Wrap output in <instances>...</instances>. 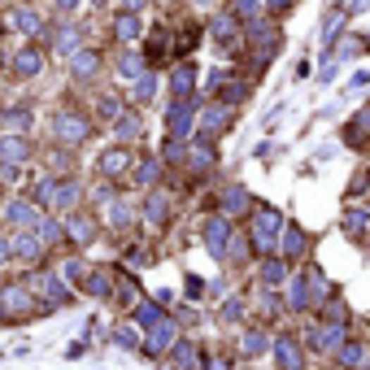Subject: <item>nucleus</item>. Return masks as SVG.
<instances>
[{
  "label": "nucleus",
  "mask_w": 370,
  "mask_h": 370,
  "mask_svg": "<svg viewBox=\"0 0 370 370\" xmlns=\"http://www.w3.org/2000/svg\"><path fill=\"white\" fill-rule=\"evenodd\" d=\"M227 122H231V109H227V105L205 109V118H201V135H205V140H209V135H222V131H227Z\"/></svg>",
  "instance_id": "423d86ee"
},
{
  "label": "nucleus",
  "mask_w": 370,
  "mask_h": 370,
  "mask_svg": "<svg viewBox=\"0 0 370 370\" xmlns=\"http://www.w3.org/2000/svg\"><path fill=\"white\" fill-rule=\"evenodd\" d=\"M135 318H140V323H157L161 309H157V305H140V314H135Z\"/></svg>",
  "instance_id": "58836bf2"
},
{
  "label": "nucleus",
  "mask_w": 370,
  "mask_h": 370,
  "mask_svg": "<svg viewBox=\"0 0 370 370\" xmlns=\"http://www.w3.org/2000/svg\"><path fill=\"white\" fill-rule=\"evenodd\" d=\"M83 288H87L92 296H109V292H113V283H109V275H87V279H83Z\"/></svg>",
  "instance_id": "393cba45"
},
{
  "label": "nucleus",
  "mask_w": 370,
  "mask_h": 370,
  "mask_svg": "<svg viewBox=\"0 0 370 370\" xmlns=\"http://www.w3.org/2000/svg\"><path fill=\"white\" fill-rule=\"evenodd\" d=\"M27 301H31V296H27V292H22V288H9V292H5V305H9V314H18V309H22V314H27V309H31Z\"/></svg>",
  "instance_id": "b1692460"
},
{
  "label": "nucleus",
  "mask_w": 370,
  "mask_h": 370,
  "mask_svg": "<svg viewBox=\"0 0 370 370\" xmlns=\"http://www.w3.org/2000/svg\"><path fill=\"white\" fill-rule=\"evenodd\" d=\"M279 231H283V222H279L275 209H257L253 214V244H257V249H275Z\"/></svg>",
  "instance_id": "f03ea898"
},
{
  "label": "nucleus",
  "mask_w": 370,
  "mask_h": 370,
  "mask_svg": "<svg viewBox=\"0 0 370 370\" xmlns=\"http://www.w3.org/2000/svg\"><path fill=\"white\" fill-rule=\"evenodd\" d=\"M70 235H74V240H79V244H87V240L96 235V222H87V218L79 214V218H74V222H70Z\"/></svg>",
  "instance_id": "412c9836"
},
{
  "label": "nucleus",
  "mask_w": 370,
  "mask_h": 370,
  "mask_svg": "<svg viewBox=\"0 0 370 370\" xmlns=\"http://www.w3.org/2000/svg\"><path fill=\"white\" fill-rule=\"evenodd\" d=\"M340 362H344V366H357V362H362V349H357V344H344V349H340Z\"/></svg>",
  "instance_id": "c9c22d12"
},
{
  "label": "nucleus",
  "mask_w": 370,
  "mask_h": 370,
  "mask_svg": "<svg viewBox=\"0 0 370 370\" xmlns=\"http://www.w3.org/2000/svg\"><path fill=\"white\" fill-rule=\"evenodd\" d=\"M0 314H5V305H0Z\"/></svg>",
  "instance_id": "de8ad7c7"
},
{
  "label": "nucleus",
  "mask_w": 370,
  "mask_h": 370,
  "mask_svg": "<svg viewBox=\"0 0 370 370\" xmlns=\"http://www.w3.org/2000/svg\"><path fill=\"white\" fill-rule=\"evenodd\" d=\"M192 79H196L192 66H179L175 74H170V87H175V96H187V92H192Z\"/></svg>",
  "instance_id": "a211bd4d"
},
{
  "label": "nucleus",
  "mask_w": 370,
  "mask_h": 370,
  "mask_svg": "<svg viewBox=\"0 0 370 370\" xmlns=\"http://www.w3.org/2000/svg\"><path fill=\"white\" fill-rule=\"evenodd\" d=\"M166 122H170V135H175V140H179V135H187V131H192V105H187V101H179L175 109H170V118H166Z\"/></svg>",
  "instance_id": "6e6552de"
},
{
  "label": "nucleus",
  "mask_w": 370,
  "mask_h": 370,
  "mask_svg": "<svg viewBox=\"0 0 370 370\" xmlns=\"http://www.w3.org/2000/svg\"><path fill=\"white\" fill-rule=\"evenodd\" d=\"M357 127H366V131H370V105H366L362 113H357Z\"/></svg>",
  "instance_id": "79ce46f5"
},
{
  "label": "nucleus",
  "mask_w": 370,
  "mask_h": 370,
  "mask_svg": "<svg viewBox=\"0 0 370 370\" xmlns=\"http://www.w3.org/2000/svg\"><path fill=\"white\" fill-rule=\"evenodd\" d=\"M74 5H79V0H57V9H74Z\"/></svg>",
  "instance_id": "c03bdc74"
},
{
  "label": "nucleus",
  "mask_w": 370,
  "mask_h": 370,
  "mask_svg": "<svg viewBox=\"0 0 370 370\" xmlns=\"http://www.w3.org/2000/svg\"><path fill=\"white\" fill-rule=\"evenodd\" d=\"M135 179H140V183H153V179H157V161H144V166L135 170Z\"/></svg>",
  "instance_id": "e433bc0d"
},
{
  "label": "nucleus",
  "mask_w": 370,
  "mask_h": 370,
  "mask_svg": "<svg viewBox=\"0 0 370 370\" xmlns=\"http://www.w3.org/2000/svg\"><path fill=\"white\" fill-rule=\"evenodd\" d=\"M214 35H218L222 44L235 39V18H218V22H214Z\"/></svg>",
  "instance_id": "c85d7f7f"
},
{
  "label": "nucleus",
  "mask_w": 370,
  "mask_h": 370,
  "mask_svg": "<svg viewBox=\"0 0 370 370\" xmlns=\"http://www.w3.org/2000/svg\"><path fill=\"white\" fill-rule=\"evenodd\" d=\"M170 214V205H166V196L161 192H153V196H148V222H161Z\"/></svg>",
  "instance_id": "a878e982"
},
{
  "label": "nucleus",
  "mask_w": 370,
  "mask_h": 370,
  "mask_svg": "<svg viewBox=\"0 0 370 370\" xmlns=\"http://www.w3.org/2000/svg\"><path fill=\"white\" fill-rule=\"evenodd\" d=\"M0 161H5V166H18V161H27V140H18V135H5V140H0Z\"/></svg>",
  "instance_id": "1a4fd4ad"
},
{
  "label": "nucleus",
  "mask_w": 370,
  "mask_h": 370,
  "mask_svg": "<svg viewBox=\"0 0 370 370\" xmlns=\"http://www.w3.org/2000/svg\"><path fill=\"white\" fill-rule=\"evenodd\" d=\"M74 44H79V31H74V27H66V31L57 35V53H74Z\"/></svg>",
  "instance_id": "7c9ffc66"
},
{
  "label": "nucleus",
  "mask_w": 370,
  "mask_h": 370,
  "mask_svg": "<svg viewBox=\"0 0 370 370\" xmlns=\"http://www.w3.org/2000/svg\"><path fill=\"white\" fill-rule=\"evenodd\" d=\"M39 53H35V48H22V53L13 57V74H22V79H31V74H39Z\"/></svg>",
  "instance_id": "9b49d317"
},
{
  "label": "nucleus",
  "mask_w": 370,
  "mask_h": 370,
  "mask_svg": "<svg viewBox=\"0 0 370 370\" xmlns=\"http://www.w3.org/2000/svg\"><path fill=\"white\" fill-rule=\"evenodd\" d=\"M209 370H227V366H222V362H214V366H209Z\"/></svg>",
  "instance_id": "49530a36"
},
{
  "label": "nucleus",
  "mask_w": 370,
  "mask_h": 370,
  "mask_svg": "<svg viewBox=\"0 0 370 370\" xmlns=\"http://www.w3.org/2000/svg\"><path fill=\"white\" fill-rule=\"evenodd\" d=\"M235 13L240 18H257L261 13V0H235Z\"/></svg>",
  "instance_id": "473e14b6"
},
{
  "label": "nucleus",
  "mask_w": 370,
  "mask_h": 370,
  "mask_svg": "<svg viewBox=\"0 0 370 370\" xmlns=\"http://www.w3.org/2000/svg\"><path fill=\"white\" fill-rule=\"evenodd\" d=\"M39 249H44V240H39V235H18V240H13V253H18L22 261H35Z\"/></svg>",
  "instance_id": "4468645a"
},
{
  "label": "nucleus",
  "mask_w": 370,
  "mask_h": 370,
  "mask_svg": "<svg viewBox=\"0 0 370 370\" xmlns=\"http://www.w3.org/2000/svg\"><path fill=\"white\" fill-rule=\"evenodd\" d=\"M140 35V18H135V9H127L118 18V39H135Z\"/></svg>",
  "instance_id": "6ab92c4d"
},
{
  "label": "nucleus",
  "mask_w": 370,
  "mask_h": 370,
  "mask_svg": "<svg viewBox=\"0 0 370 370\" xmlns=\"http://www.w3.org/2000/svg\"><path fill=\"white\" fill-rule=\"evenodd\" d=\"M275 357H279L283 370H301V349H296V340H288V335L275 344Z\"/></svg>",
  "instance_id": "9d476101"
},
{
  "label": "nucleus",
  "mask_w": 370,
  "mask_h": 370,
  "mask_svg": "<svg viewBox=\"0 0 370 370\" xmlns=\"http://www.w3.org/2000/svg\"><path fill=\"white\" fill-rule=\"evenodd\" d=\"M227 240H231V227H227V218H209L205 222V244H209V253H227Z\"/></svg>",
  "instance_id": "39448f33"
},
{
  "label": "nucleus",
  "mask_w": 370,
  "mask_h": 370,
  "mask_svg": "<svg viewBox=\"0 0 370 370\" xmlns=\"http://www.w3.org/2000/svg\"><path fill=\"white\" fill-rule=\"evenodd\" d=\"M340 340H344V327H314L309 331V349H340Z\"/></svg>",
  "instance_id": "0eeeda50"
},
{
  "label": "nucleus",
  "mask_w": 370,
  "mask_h": 370,
  "mask_svg": "<svg viewBox=\"0 0 370 370\" xmlns=\"http://www.w3.org/2000/svg\"><path fill=\"white\" fill-rule=\"evenodd\" d=\"M283 275H288V270H283V261H270V266H266V283H279Z\"/></svg>",
  "instance_id": "4c0bfd02"
},
{
  "label": "nucleus",
  "mask_w": 370,
  "mask_h": 370,
  "mask_svg": "<svg viewBox=\"0 0 370 370\" xmlns=\"http://www.w3.org/2000/svg\"><path fill=\"white\" fill-rule=\"evenodd\" d=\"M122 5H127V9H140V5H144V0H122Z\"/></svg>",
  "instance_id": "a18cd8bd"
},
{
  "label": "nucleus",
  "mask_w": 370,
  "mask_h": 370,
  "mask_svg": "<svg viewBox=\"0 0 370 370\" xmlns=\"http://www.w3.org/2000/svg\"><path fill=\"white\" fill-rule=\"evenodd\" d=\"M39 205H53V209H70L74 201H79V183H39V196H35Z\"/></svg>",
  "instance_id": "f257e3e1"
},
{
  "label": "nucleus",
  "mask_w": 370,
  "mask_h": 370,
  "mask_svg": "<svg viewBox=\"0 0 370 370\" xmlns=\"http://www.w3.org/2000/svg\"><path fill=\"white\" fill-rule=\"evenodd\" d=\"M222 209H227V214H240V209H249V196H244V187H231L227 196H222Z\"/></svg>",
  "instance_id": "aec40b11"
},
{
  "label": "nucleus",
  "mask_w": 370,
  "mask_h": 370,
  "mask_svg": "<svg viewBox=\"0 0 370 370\" xmlns=\"http://www.w3.org/2000/svg\"><path fill=\"white\" fill-rule=\"evenodd\" d=\"M279 249H283V257H296V253L305 249V235L296 231V227H288V231H283V240H279Z\"/></svg>",
  "instance_id": "f3484780"
},
{
  "label": "nucleus",
  "mask_w": 370,
  "mask_h": 370,
  "mask_svg": "<svg viewBox=\"0 0 370 370\" xmlns=\"http://www.w3.org/2000/svg\"><path fill=\"white\" fill-rule=\"evenodd\" d=\"M261 349H266L261 331H249V335H244V353H249V357H253V353H261Z\"/></svg>",
  "instance_id": "72a5a7b5"
},
{
  "label": "nucleus",
  "mask_w": 370,
  "mask_h": 370,
  "mask_svg": "<svg viewBox=\"0 0 370 370\" xmlns=\"http://www.w3.org/2000/svg\"><path fill=\"white\" fill-rule=\"evenodd\" d=\"M144 349L153 357H161L166 349H175V323H170V318H157L153 331H148V340H144Z\"/></svg>",
  "instance_id": "20e7f679"
},
{
  "label": "nucleus",
  "mask_w": 370,
  "mask_h": 370,
  "mask_svg": "<svg viewBox=\"0 0 370 370\" xmlns=\"http://www.w3.org/2000/svg\"><path fill=\"white\" fill-rule=\"evenodd\" d=\"M118 70L127 74V79H140V70H144V61L135 57V53H122V61H118Z\"/></svg>",
  "instance_id": "cd10ccee"
},
{
  "label": "nucleus",
  "mask_w": 370,
  "mask_h": 370,
  "mask_svg": "<svg viewBox=\"0 0 370 370\" xmlns=\"http://www.w3.org/2000/svg\"><path fill=\"white\" fill-rule=\"evenodd\" d=\"M9 253H13V244H9V240H0V266L9 261Z\"/></svg>",
  "instance_id": "a19ab883"
},
{
  "label": "nucleus",
  "mask_w": 370,
  "mask_h": 370,
  "mask_svg": "<svg viewBox=\"0 0 370 370\" xmlns=\"http://www.w3.org/2000/svg\"><path fill=\"white\" fill-rule=\"evenodd\" d=\"M118 305H140V292H135V283H122V288H118Z\"/></svg>",
  "instance_id": "2f4dec72"
},
{
  "label": "nucleus",
  "mask_w": 370,
  "mask_h": 370,
  "mask_svg": "<svg viewBox=\"0 0 370 370\" xmlns=\"http://www.w3.org/2000/svg\"><path fill=\"white\" fill-rule=\"evenodd\" d=\"M9 218L18 222V227H35V222H39L35 205H22V201H13V205H9Z\"/></svg>",
  "instance_id": "2eb2a0df"
},
{
  "label": "nucleus",
  "mask_w": 370,
  "mask_h": 370,
  "mask_svg": "<svg viewBox=\"0 0 370 370\" xmlns=\"http://www.w3.org/2000/svg\"><path fill=\"white\" fill-rule=\"evenodd\" d=\"M53 135H57L61 144H79V140H87V122H83L79 113L61 109V113L53 118Z\"/></svg>",
  "instance_id": "7ed1b4c3"
},
{
  "label": "nucleus",
  "mask_w": 370,
  "mask_h": 370,
  "mask_svg": "<svg viewBox=\"0 0 370 370\" xmlns=\"http://www.w3.org/2000/svg\"><path fill=\"white\" fill-rule=\"evenodd\" d=\"M153 92H157V79H153V74H140V79H135V101H153Z\"/></svg>",
  "instance_id": "5701e85b"
},
{
  "label": "nucleus",
  "mask_w": 370,
  "mask_h": 370,
  "mask_svg": "<svg viewBox=\"0 0 370 370\" xmlns=\"http://www.w3.org/2000/svg\"><path fill=\"white\" fill-rule=\"evenodd\" d=\"M118 344H122V349H135L140 340H135V331H131V327H122V331H118Z\"/></svg>",
  "instance_id": "ea45409f"
},
{
  "label": "nucleus",
  "mask_w": 370,
  "mask_h": 370,
  "mask_svg": "<svg viewBox=\"0 0 370 370\" xmlns=\"http://www.w3.org/2000/svg\"><path fill=\"white\" fill-rule=\"evenodd\" d=\"M13 27H18V31H27V35H31V31L39 27V18H35V9H18V13H13Z\"/></svg>",
  "instance_id": "bb28decb"
},
{
  "label": "nucleus",
  "mask_w": 370,
  "mask_h": 370,
  "mask_svg": "<svg viewBox=\"0 0 370 370\" xmlns=\"http://www.w3.org/2000/svg\"><path fill=\"white\" fill-rule=\"evenodd\" d=\"M113 131H118V140H135V135H140V118H135V113H118Z\"/></svg>",
  "instance_id": "dca6fc26"
},
{
  "label": "nucleus",
  "mask_w": 370,
  "mask_h": 370,
  "mask_svg": "<svg viewBox=\"0 0 370 370\" xmlns=\"http://www.w3.org/2000/svg\"><path fill=\"white\" fill-rule=\"evenodd\" d=\"M292 5V0H270V9H288Z\"/></svg>",
  "instance_id": "37998d69"
},
{
  "label": "nucleus",
  "mask_w": 370,
  "mask_h": 370,
  "mask_svg": "<svg viewBox=\"0 0 370 370\" xmlns=\"http://www.w3.org/2000/svg\"><path fill=\"white\" fill-rule=\"evenodd\" d=\"M344 227H349V235H362V231L370 227V214H362V209H357V214H349V222H344Z\"/></svg>",
  "instance_id": "c756f323"
},
{
  "label": "nucleus",
  "mask_w": 370,
  "mask_h": 370,
  "mask_svg": "<svg viewBox=\"0 0 370 370\" xmlns=\"http://www.w3.org/2000/svg\"><path fill=\"white\" fill-rule=\"evenodd\" d=\"M39 240H44V244L61 240V227H57V222H39Z\"/></svg>",
  "instance_id": "f704fd0d"
},
{
  "label": "nucleus",
  "mask_w": 370,
  "mask_h": 370,
  "mask_svg": "<svg viewBox=\"0 0 370 370\" xmlns=\"http://www.w3.org/2000/svg\"><path fill=\"white\" fill-rule=\"evenodd\" d=\"M127 166H131V153H127V148H109V153L101 157V170H105V175H122Z\"/></svg>",
  "instance_id": "f8f14e48"
},
{
  "label": "nucleus",
  "mask_w": 370,
  "mask_h": 370,
  "mask_svg": "<svg viewBox=\"0 0 370 370\" xmlns=\"http://www.w3.org/2000/svg\"><path fill=\"white\" fill-rule=\"evenodd\" d=\"M96 53H74V74H79V79H87V74H96Z\"/></svg>",
  "instance_id": "4be33fe9"
},
{
  "label": "nucleus",
  "mask_w": 370,
  "mask_h": 370,
  "mask_svg": "<svg viewBox=\"0 0 370 370\" xmlns=\"http://www.w3.org/2000/svg\"><path fill=\"white\" fill-rule=\"evenodd\" d=\"M175 366H179V370H201V353H196L187 340H179V344H175Z\"/></svg>",
  "instance_id": "ddd939ff"
}]
</instances>
